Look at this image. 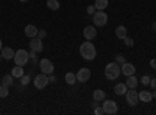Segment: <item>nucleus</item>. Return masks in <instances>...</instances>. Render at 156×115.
Returning a JSON list of instances; mask_svg holds the SVG:
<instances>
[{"label": "nucleus", "instance_id": "nucleus-1", "mask_svg": "<svg viewBox=\"0 0 156 115\" xmlns=\"http://www.w3.org/2000/svg\"><path fill=\"white\" fill-rule=\"evenodd\" d=\"M80 55L86 61H94L95 56H97V50L90 42H83L80 45Z\"/></svg>", "mask_w": 156, "mask_h": 115}, {"label": "nucleus", "instance_id": "nucleus-2", "mask_svg": "<svg viewBox=\"0 0 156 115\" xmlns=\"http://www.w3.org/2000/svg\"><path fill=\"white\" fill-rule=\"evenodd\" d=\"M120 73H122V69H120V64H117V62H109L105 67V76L109 81L117 79L120 76Z\"/></svg>", "mask_w": 156, "mask_h": 115}, {"label": "nucleus", "instance_id": "nucleus-3", "mask_svg": "<svg viewBox=\"0 0 156 115\" xmlns=\"http://www.w3.org/2000/svg\"><path fill=\"white\" fill-rule=\"evenodd\" d=\"M12 59H14V64H16V66H27V64H28V59H30V55H28V52H27V50H17V52L14 53V58H12Z\"/></svg>", "mask_w": 156, "mask_h": 115}, {"label": "nucleus", "instance_id": "nucleus-4", "mask_svg": "<svg viewBox=\"0 0 156 115\" xmlns=\"http://www.w3.org/2000/svg\"><path fill=\"white\" fill-rule=\"evenodd\" d=\"M92 22L95 27H105L108 23V14L105 11H95L92 14Z\"/></svg>", "mask_w": 156, "mask_h": 115}, {"label": "nucleus", "instance_id": "nucleus-5", "mask_svg": "<svg viewBox=\"0 0 156 115\" xmlns=\"http://www.w3.org/2000/svg\"><path fill=\"white\" fill-rule=\"evenodd\" d=\"M103 113H108V115H114L117 113L119 107H117V103L112 100H103Z\"/></svg>", "mask_w": 156, "mask_h": 115}, {"label": "nucleus", "instance_id": "nucleus-6", "mask_svg": "<svg viewBox=\"0 0 156 115\" xmlns=\"http://www.w3.org/2000/svg\"><path fill=\"white\" fill-rule=\"evenodd\" d=\"M48 83H50V81H48V75H45V73H42V72L34 76V87H36V89H45V86H47Z\"/></svg>", "mask_w": 156, "mask_h": 115}, {"label": "nucleus", "instance_id": "nucleus-7", "mask_svg": "<svg viewBox=\"0 0 156 115\" xmlns=\"http://www.w3.org/2000/svg\"><path fill=\"white\" fill-rule=\"evenodd\" d=\"M125 98H126V103L129 106H136L139 103V92H136L134 89H128L125 93Z\"/></svg>", "mask_w": 156, "mask_h": 115}, {"label": "nucleus", "instance_id": "nucleus-8", "mask_svg": "<svg viewBox=\"0 0 156 115\" xmlns=\"http://www.w3.org/2000/svg\"><path fill=\"white\" fill-rule=\"evenodd\" d=\"M39 66V69H41V72L42 73H45V75H51L53 73V62H51L50 59H41V62L37 64Z\"/></svg>", "mask_w": 156, "mask_h": 115}, {"label": "nucleus", "instance_id": "nucleus-9", "mask_svg": "<svg viewBox=\"0 0 156 115\" xmlns=\"http://www.w3.org/2000/svg\"><path fill=\"white\" fill-rule=\"evenodd\" d=\"M30 50L34 53H41L44 50V45H42V39H39V37H31L30 39Z\"/></svg>", "mask_w": 156, "mask_h": 115}, {"label": "nucleus", "instance_id": "nucleus-10", "mask_svg": "<svg viewBox=\"0 0 156 115\" xmlns=\"http://www.w3.org/2000/svg\"><path fill=\"white\" fill-rule=\"evenodd\" d=\"M75 75H76V81H80V83H86V81L90 79V70L87 67L80 69L78 73H75Z\"/></svg>", "mask_w": 156, "mask_h": 115}, {"label": "nucleus", "instance_id": "nucleus-11", "mask_svg": "<svg viewBox=\"0 0 156 115\" xmlns=\"http://www.w3.org/2000/svg\"><path fill=\"white\" fill-rule=\"evenodd\" d=\"M83 34H84V37L87 41L95 39V37H97V27H95V25H94V27H90V25H89V27H86L83 30Z\"/></svg>", "mask_w": 156, "mask_h": 115}, {"label": "nucleus", "instance_id": "nucleus-12", "mask_svg": "<svg viewBox=\"0 0 156 115\" xmlns=\"http://www.w3.org/2000/svg\"><path fill=\"white\" fill-rule=\"evenodd\" d=\"M120 69H122V73L125 76H129V75H134L136 73V67L133 66L131 62H123L122 66H120Z\"/></svg>", "mask_w": 156, "mask_h": 115}, {"label": "nucleus", "instance_id": "nucleus-13", "mask_svg": "<svg viewBox=\"0 0 156 115\" xmlns=\"http://www.w3.org/2000/svg\"><path fill=\"white\" fill-rule=\"evenodd\" d=\"M0 53H2V58H3V59L9 61V59L14 58V53H16V52H14L11 47H3L2 50H0Z\"/></svg>", "mask_w": 156, "mask_h": 115}, {"label": "nucleus", "instance_id": "nucleus-14", "mask_svg": "<svg viewBox=\"0 0 156 115\" xmlns=\"http://www.w3.org/2000/svg\"><path fill=\"white\" fill-rule=\"evenodd\" d=\"M126 90H128V87H126L125 83H119V84H115V87H114V93L120 95V96H123L126 93Z\"/></svg>", "mask_w": 156, "mask_h": 115}, {"label": "nucleus", "instance_id": "nucleus-15", "mask_svg": "<svg viewBox=\"0 0 156 115\" xmlns=\"http://www.w3.org/2000/svg\"><path fill=\"white\" fill-rule=\"evenodd\" d=\"M126 87L128 89H136L137 87V84H139V79L136 78L134 75H129V76H126Z\"/></svg>", "mask_w": 156, "mask_h": 115}, {"label": "nucleus", "instance_id": "nucleus-16", "mask_svg": "<svg viewBox=\"0 0 156 115\" xmlns=\"http://www.w3.org/2000/svg\"><path fill=\"white\" fill-rule=\"evenodd\" d=\"M37 31H39V30L34 27V25H27V27H25V36L30 37V39L37 36Z\"/></svg>", "mask_w": 156, "mask_h": 115}, {"label": "nucleus", "instance_id": "nucleus-17", "mask_svg": "<svg viewBox=\"0 0 156 115\" xmlns=\"http://www.w3.org/2000/svg\"><path fill=\"white\" fill-rule=\"evenodd\" d=\"M128 34H126V28L123 27V25H119V27H117L115 28V37H117V39H125V37H126Z\"/></svg>", "mask_w": 156, "mask_h": 115}, {"label": "nucleus", "instance_id": "nucleus-18", "mask_svg": "<svg viewBox=\"0 0 156 115\" xmlns=\"http://www.w3.org/2000/svg\"><path fill=\"white\" fill-rule=\"evenodd\" d=\"M151 100H153V95H151V92H148V90H142V92L139 93V101H144V103H150Z\"/></svg>", "mask_w": 156, "mask_h": 115}, {"label": "nucleus", "instance_id": "nucleus-19", "mask_svg": "<svg viewBox=\"0 0 156 115\" xmlns=\"http://www.w3.org/2000/svg\"><path fill=\"white\" fill-rule=\"evenodd\" d=\"M95 8H97V11H105L106 8H108V5H109V2L108 0H95Z\"/></svg>", "mask_w": 156, "mask_h": 115}, {"label": "nucleus", "instance_id": "nucleus-20", "mask_svg": "<svg viewBox=\"0 0 156 115\" xmlns=\"http://www.w3.org/2000/svg\"><path fill=\"white\" fill-rule=\"evenodd\" d=\"M11 75L14 76V78H20L22 75H25L23 73V67L22 66H14V67H12V70H11Z\"/></svg>", "mask_w": 156, "mask_h": 115}, {"label": "nucleus", "instance_id": "nucleus-21", "mask_svg": "<svg viewBox=\"0 0 156 115\" xmlns=\"http://www.w3.org/2000/svg\"><path fill=\"white\" fill-rule=\"evenodd\" d=\"M92 96H94V100H97V101H103L106 98V93L101 90V89H97V90H94L92 92Z\"/></svg>", "mask_w": 156, "mask_h": 115}, {"label": "nucleus", "instance_id": "nucleus-22", "mask_svg": "<svg viewBox=\"0 0 156 115\" xmlns=\"http://www.w3.org/2000/svg\"><path fill=\"white\" fill-rule=\"evenodd\" d=\"M66 83L69 84V86H72V84H75L76 83V75L75 73H72V72H69V73H66Z\"/></svg>", "mask_w": 156, "mask_h": 115}, {"label": "nucleus", "instance_id": "nucleus-23", "mask_svg": "<svg viewBox=\"0 0 156 115\" xmlns=\"http://www.w3.org/2000/svg\"><path fill=\"white\" fill-rule=\"evenodd\" d=\"M12 83H14V76H12L11 73L3 76V79H2V84H3V86H8V87H9V86H12Z\"/></svg>", "mask_w": 156, "mask_h": 115}, {"label": "nucleus", "instance_id": "nucleus-24", "mask_svg": "<svg viewBox=\"0 0 156 115\" xmlns=\"http://www.w3.org/2000/svg\"><path fill=\"white\" fill-rule=\"evenodd\" d=\"M47 6L53 11H58L59 9V2L58 0H47Z\"/></svg>", "mask_w": 156, "mask_h": 115}, {"label": "nucleus", "instance_id": "nucleus-25", "mask_svg": "<svg viewBox=\"0 0 156 115\" xmlns=\"http://www.w3.org/2000/svg\"><path fill=\"white\" fill-rule=\"evenodd\" d=\"M8 95H9L8 86H3V84H0V98H6Z\"/></svg>", "mask_w": 156, "mask_h": 115}, {"label": "nucleus", "instance_id": "nucleus-26", "mask_svg": "<svg viewBox=\"0 0 156 115\" xmlns=\"http://www.w3.org/2000/svg\"><path fill=\"white\" fill-rule=\"evenodd\" d=\"M30 83V75H22L20 76V84L22 86H27Z\"/></svg>", "mask_w": 156, "mask_h": 115}, {"label": "nucleus", "instance_id": "nucleus-27", "mask_svg": "<svg viewBox=\"0 0 156 115\" xmlns=\"http://www.w3.org/2000/svg\"><path fill=\"white\" fill-rule=\"evenodd\" d=\"M115 62L122 66L123 62H126V59H125V56H123V55H117V56H115Z\"/></svg>", "mask_w": 156, "mask_h": 115}, {"label": "nucleus", "instance_id": "nucleus-28", "mask_svg": "<svg viewBox=\"0 0 156 115\" xmlns=\"http://www.w3.org/2000/svg\"><path fill=\"white\" fill-rule=\"evenodd\" d=\"M123 42H125V45H126V47H133V45H134V41L131 39V37H128V36L123 39Z\"/></svg>", "mask_w": 156, "mask_h": 115}, {"label": "nucleus", "instance_id": "nucleus-29", "mask_svg": "<svg viewBox=\"0 0 156 115\" xmlns=\"http://www.w3.org/2000/svg\"><path fill=\"white\" fill-rule=\"evenodd\" d=\"M150 79H151V78H150L148 75H144V76L140 78V83L144 84V86H147V84H150Z\"/></svg>", "mask_w": 156, "mask_h": 115}, {"label": "nucleus", "instance_id": "nucleus-30", "mask_svg": "<svg viewBox=\"0 0 156 115\" xmlns=\"http://www.w3.org/2000/svg\"><path fill=\"white\" fill-rule=\"evenodd\" d=\"M86 11H87V14H89V16H92L94 12L97 11V8H95V5H90V6H87V9H86Z\"/></svg>", "mask_w": 156, "mask_h": 115}, {"label": "nucleus", "instance_id": "nucleus-31", "mask_svg": "<svg viewBox=\"0 0 156 115\" xmlns=\"http://www.w3.org/2000/svg\"><path fill=\"white\" fill-rule=\"evenodd\" d=\"M45 36H47V31L45 30H39L37 31V37H39V39H44Z\"/></svg>", "mask_w": 156, "mask_h": 115}, {"label": "nucleus", "instance_id": "nucleus-32", "mask_svg": "<svg viewBox=\"0 0 156 115\" xmlns=\"http://www.w3.org/2000/svg\"><path fill=\"white\" fill-rule=\"evenodd\" d=\"M94 113H95V115H100V113H103V107H100V106H97V107L94 109Z\"/></svg>", "mask_w": 156, "mask_h": 115}, {"label": "nucleus", "instance_id": "nucleus-33", "mask_svg": "<svg viewBox=\"0 0 156 115\" xmlns=\"http://www.w3.org/2000/svg\"><path fill=\"white\" fill-rule=\"evenodd\" d=\"M97 106H98V101H97V100H94L92 103H90V107H92V109H95Z\"/></svg>", "mask_w": 156, "mask_h": 115}, {"label": "nucleus", "instance_id": "nucleus-34", "mask_svg": "<svg viewBox=\"0 0 156 115\" xmlns=\"http://www.w3.org/2000/svg\"><path fill=\"white\" fill-rule=\"evenodd\" d=\"M55 79H56V78H55V75H53V73L48 75V81H50V83H55Z\"/></svg>", "mask_w": 156, "mask_h": 115}, {"label": "nucleus", "instance_id": "nucleus-35", "mask_svg": "<svg viewBox=\"0 0 156 115\" xmlns=\"http://www.w3.org/2000/svg\"><path fill=\"white\" fill-rule=\"evenodd\" d=\"M150 86H151L153 89H156V78H153V79H150Z\"/></svg>", "mask_w": 156, "mask_h": 115}, {"label": "nucleus", "instance_id": "nucleus-36", "mask_svg": "<svg viewBox=\"0 0 156 115\" xmlns=\"http://www.w3.org/2000/svg\"><path fill=\"white\" fill-rule=\"evenodd\" d=\"M150 67L151 69H156V59H151L150 61Z\"/></svg>", "mask_w": 156, "mask_h": 115}, {"label": "nucleus", "instance_id": "nucleus-37", "mask_svg": "<svg viewBox=\"0 0 156 115\" xmlns=\"http://www.w3.org/2000/svg\"><path fill=\"white\" fill-rule=\"evenodd\" d=\"M151 30L156 33V22H153V25H151Z\"/></svg>", "mask_w": 156, "mask_h": 115}, {"label": "nucleus", "instance_id": "nucleus-38", "mask_svg": "<svg viewBox=\"0 0 156 115\" xmlns=\"http://www.w3.org/2000/svg\"><path fill=\"white\" fill-rule=\"evenodd\" d=\"M151 95H153V98H156V92H153V93H151Z\"/></svg>", "mask_w": 156, "mask_h": 115}, {"label": "nucleus", "instance_id": "nucleus-39", "mask_svg": "<svg viewBox=\"0 0 156 115\" xmlns=\"http://www.w3.org/2000/svg\"><path fill=\"white\" fill-rule=\"evenodd\" d=\"M19 2H28V0H19Z\"/></svg>", "mask_w": 156, "mask_h": 115}, {"label": "nucleus", "instance_id": "nucleus-40", "mask_svg": "<svg viewBox=\"0 0 156 115\" xmlns=\"http://www.w3.org/2000/svg\"><path fill=\"white\" fill-rule=\"evenodd\" d=\"M0 50H2V41H0Z\"/></svg>", "mask_w": 156, "mask_h": 115}, {"label": "nucleus", "instance_id": "nucleus-41", "mask_svg": "<svg viewBox=\"0 0 156 115\" xmlns=\"http://www.w3.org/2000/svg\"><path fill=\"white\" fill-rule=\"evenodd\" d=\"M0 61H2V53H0Z\"/></svg>", "mask_w": 156, "mask_h": 115}, {"label": "nucleus", "instance_id": "nucleus-42", "mask_svg": "<svg viewBox=\"0 0 156 115\" xmlns=\"http://www.w3.org/2000/svg\"><path fill=\"white\" fill-rule=\"evenodd\" d=\"M0 84H2V78H0Z\"/></svg>", "mask_w": 156, "mask_h": 115}]
</instances>
